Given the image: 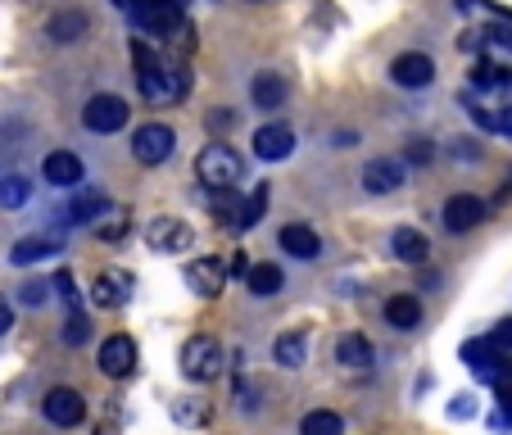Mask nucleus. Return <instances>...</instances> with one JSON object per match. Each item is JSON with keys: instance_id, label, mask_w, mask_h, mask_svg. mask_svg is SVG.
<instances>
[{"instance_id": "nucleus-40", "label": "nucleus", "mask_w": 512, "mask_h": 435, "mask_svg": "<svg viewBox=\"0 0 512 435\" xmlns=\"http://www.w3.org/2000/svg\"><path fill=\"white\" fill-rule=\"evenodd\" d=\"M236 123V114H232V109H223V114H209V127H213V132H218V127H223V132H227V127H232Z\"/></svg>"}, {"instance_id": "nucleus-1", "label": "nucleus", "mask_w": 512, "mask_h": 435, "mask_svg": "<svg viewBox=\"0 0 512 435\" xmlns=\"http://www.w3.org/2000/svg\"><path fill=\"white\" fill-rule=\"evenodd\" d=\"M132 59H136V87H141L145 100H155V105H173V100H182L186 91H191V73H186L182 64L159 59L145 41H132Z\"/></svg>"}, {"instance_id": "nucleus-36", "label": "nucleus", "mask_w": 512, "mask_h": 435, "mask_svg": "<svg viewBox=\"0 0 512 435\" xmlns=\"http://www.w3.org/2000/svg\"><path fill=\"white\" fill-rule=\"evenodd\" d=\"M490 340H494V349H499V354H503V349H512V322H499Z\"/></svg>"}, {"instance_id": "nucleus-2", "label": "nucleus", "mask_w": 512, "mask_h": 435, "mask_svg": "<svg viewBox=\"0 0 512 435\" xmlns=\"http://www.w3.org/2000/svg\"><path fill=\"white\" fill-rule=\"evenodd\" d=\"M132 19L141 23L150 37L173 41V46L191 50V28H186V0H132L127 5Z\"/></svg>"}, {"instance_id": "nucleus-26", "label": "nucleus", "mask_w": 512, "mask_h": 435, "mask_svg": "<svg viewBox=\"0 0 512 435\" xmlns=\"http://www.w3.org/2000/svg\"><path fill=\"white\" fill-rule=\"evenodd\" d=\"M241 195H236V186H223V191H209V209H213V218L223 227H232L236 232V218H241Z\"/></svg>"}, {"instance_id": "nucleus-25", "label": "nucleus", "mask_w": 512, "mask_h": 435, "mask_svg": "<svg viewBox=\"0 0 512 435\" xmlns=\"http://www.w3.org/2000/svg\"><path fill=\"white\" fill-rule=\"evenodd\" d=\"M87 32H91V19L82 10H64V14L50 19V37L55 41H82Z\"/></svg>"}, {"instance_id": "nucleus-20", "label": "nucleus", "mask_w": 512, "mask_h": 435, "mask_svg": "<svg viewBox=\"0 0 512 435\" xmlns=\"http://www.w3.org/2000/svg\"><path fill=\"white\" fill-rule=\"evenodd\" d=\"M109 213V195L105 191H91V186H78V195H73V204H68V223H96V218H105Z\"/></svg>"}, {"instance_id": "nucleus-32", "label": "nucleus", "mask_w": 512, "mask_h": 435, "mask_svg": "<svg viewBox=\"0 0 512 435\" xmlns=\"http://www.w3.org/2000/svg\"><path fill=\"white\" fill-rule=\"evenodd\" d=\"M50 286L59 290V300H64L68 309L78 313V290H73V272H68V268H59V272H55V281H50Z\"/></svg>"}, {"instance_id": "nucleus-33", "label": "nucleus", "mask_w": 512, "mask_h": 435, "mask_svg": "<svg viewBox=\"0 0 512 435\" xmlns=\"http://www.w3.org/2000/svg\"><path fill=\"white\" fill-rule=\"evenodd\" d=\"M87 336H91V322L82 318V313H73V318L64 322V345H82Z\"/></svg>"}, {"instance_id": "nucleus-16", "label": "nucleus", "mask_w": 512, "mask_h": 435, "mask_svg": "<svg viewBox=\"0 0 512 435\" xmlns=\"http://www.w3.org/2000/svg\"><path fill=\"white\" fill-rule=\"evenodd\" d=\"M390 78L399 82V87H431V78H435V64H431V55H399L395 64H390Z\"/></svg>"}, {"instance_id": "nucleus-43", "label": "nucleus", "mask_w": 512, "mask_h": 435, "mask_svg": "<svg viewBox=\"0 0 512 435\" xmlns=\"http://www.w3.org/2000/svg\"><path fill=\"white\" fill-rule=\"evenodd\" d=\"M458 5H463V10H467V5H472V0H458Z\"/></svg>"}, {"instance_id": "nucleus-11", "label": "nucleus", "mask_w": 512, "mask_h": 435, "mask_svg": "<svg viewBox=\"0 0 512 435\" xmlns=\"http://www.w3.org/2000/svg\"><path fill=\"white\" fill-rule=\"evenodd\" d=\"M100 372L114 381L132 377L136 372V340L132 336H109L105 345H100Z\"/></svg>"}, {"instance_id": "nucleus-6", "label": "nucleus", "mask_w": 512, "mask_h": 435, "mask_svg": "<svg viewBox=\"0 0 512 435\" xmlns=\"http://www.w3.org/2000/svg\"><path fill=\"white\" fill-rule=\"evenodd\" d=\"M127 118H132V109H127L123 96H91L87 109H82V123L91 127L96 136H114L118 127H127Z\"/></svg>"}, {"instance_id": "nucleus-17", "label": "nucleus", "mask_w": 512, "mask_h": 435, "mask_svg": "<svg viewBox=\"0 0 512 435\" xmlns=\"http://www.w3.org/2000/svg\"><path fill=\"white\" fill-rule=\"evenodd\" d=\"M82 177H87V168H82V159L73 155V150H50L46 155V182L50 186H82Z\"/></svg>"}, {"instance_id": "nucleus-38", "label": "nucleus", "mask_w": 512, "mask_h": 435, "mask_svg": "<svg viewBox=\"0 0 512 435\" xmlns=\"http://www.w3.org/2000/svg\"><path fill=\"white\" fill-rule=\"evenodd\" d=\"M100 236H105V241H123V236H127V218H118V223H105V227H100Z\"/></svg>"}, {"instance_id": "nucleus-3", "label": "nucleus", "mask_w": 512, "mask_h": 435, "mask_svg": "<svg viewBox=\"0 0 512 435\" xmlns=\"http://www.w3.org/2000/svg\"><path fill=\"white\" fill-rule=\"evenodd\" d=\"M241 173H245L241 155H236L232 145H223V141L204 145L200 159H195V177H200V182L209 186V191H223V186H236V182H241Z\"/></svg>"}, {"instance_id": "nucleus-30", "label": "nucleus", "mask_w": 512, "mask_h": 435, "mask_svg": "<svg viewBox=\"0 0 512 435\" xmlns=\"http://www.w3.org/2000/svg\"><path fill=\"white\" fill-rule=\"evenodd\" d=\"M32 195V182L23 173H10V177H0V209H23Z\"/></svg>"}, {"instance_id": "nucleus-31", "label": "nucleus", "mask_w": 512, "mask_h": 435, "mask_svg": "<svg viewBox=\"0 0 512 435\" xmlns=\"http://www.w3.org/2000/svg\"><path fill=\"white\" fill-rule=\"evenodd\" d=\"M263 209H268V186L259 182V191H254V195H245V204H241V218H236V232H250V227L263 218Z\"/></svg>"}, {"instance_id": "nucleus-39", "label": "nucleus", "mask_w": 512, "mask_h": 435, "mask_svg": "<svg viewBox=\"0 0 512 435\" xmlns=\"http://www.w3.org/2000/svg\"><path fill=\"white\" fill-rule=\"evenodd\" d=\"M10 327H14V309L5 304V295H0V336H10Z\"/></svg>"}, {"instance_id": "nucleus-22", "label": "nucleus", "mask_w": 512, "mask_h": 435, "mask_svg": "<svg viewBox=\"0 0 512 435\" xmlns=\"http://www.w3.org/2000/svg\"><path fill=\"white\" fill-rule=\"evenodd\" d=\"M250 96H254V105L259 109H281L286 105V96H290V87H286L281 73H259V78L250 82Z\"/></svg>"}, {"instance_id": "nucleus-4", "label": "nucleus", "mask_w": 512, "mask_h": 435, "mask_svg": "<svg viewBox=\"0 0 512 435\" xmlns=\"http://www.w3.org/2000/svg\"><path fill=\"white\" fill-rule=\"evenodd\" d=\"M182 377L218 381L223 377V345H218L213 336H191L182 345Z\"/></svg>"}, {"instance_id": "nucleus-21", "label": "nucleus", "mask_w": 512, "mask_h": 435, "mask_svg": "<svg viewBox=\"0 0 512 435\" xmlns=\"http://www.w3.org/2000/svg\"><path fill=\"white\" fill-rule=\"evenodd\" d=\"M336 358L345 363V368H372V358H377V345H372L368 336H358V331H349V336H340L336 345Z\"/></svg>"}, {"instance_id": "nucleus-41", "label": "nucleus", "mask_w": 512, "mask_h": 435, "mask_svg": "<svg viewBox=\"0 0 512 435\" xmlns=\"http://www.w3.org/2000/svg\"><path fill=\"white\" fill-rule=\"evenodd\" d=\"M413 164H431V141H413Z\"/></svg>"}, {"instance_id": "nucleus-28", "label": "nucleus", "mask_w": 512, "mask_h": 435, "mask_svg": "<svg viewBox=\"0 0 512 435\" xmlns=\"http://www.w3.org/2000/svg\"><path fill=\"white\" fill-rule=\"evenodd\" d=\"M300 435H345V417L331 413V408H313L300 422Z\"/></svg>"}, {"instance_id": "nucleus-34", "label": "nucleus", "mask_w": 512, "mask_h": 435, "mask_svg": "<svg viewBox=\"0 0 512 435\" xmlns=\"http://www.w3.org/2000/svg\"><path fill=\"white\" fill-rule=\"evenodd\" d=\"M173 417L177 422H186V426H204L209 422V408L204 404H173Z\"/></svg>"}, {"instance_id": "nucleus-29", "label": "nucleus", "mask_w": 512, "mask_h": 435, "mask_svg": "<svg viewBox=\"0 0 512 435\" xmlns=\"http://www.w3.org/2000/svg\"><path fill=\"white\" fill-rule=\"evenodd\" d=\"M272 358H277L281 368H304V358H309V340L304 336H277Z\"/></svg>"}, {"instance_id": "nucleus-27", "label": "nucleus", "mask_w": 512, "mask_h": 435, "mask_svg": "<svg viewBox=\"0 0 512 435\" xmlns=\"http://www.w3.org/2000/svg\"><path fill=\"white\" fill-rule=\"evenodd\" d=\"M472 82L481 91H503V87H512V68L499 64V59H481V64L472 68Z\"/></svg>"}, {"instance_id": "nucleus-37", "label": "nucleus", "mask_w": 512, "mask_h": 435, "mask_svg": "<svg viewBox=\"0 0 512 435\" xmlns=\"http://www.w3.org/2000/svg\"><path fill=\"white\" fill-rule=\"evenodd\" d=\"M476 413V404H472V395H458L454 404H449V417H472Z\"/></svg>"}, {"instance_id": "nucleus-13", "label": "nucleus", "mask_w": 512, "mask_h": 435, "mask_svg": "<svg viewBox=\"0 0 512 435\" xmlns=\"http://www.w3.org/2000/svg\"><path fill=\"white\" fill-rule=\"evenodd\" d=\"M59 250H64V236H59V232H37V236H23V241H14L10 259L19 263V268H32V263L50 259V254H59Z\"/></svg>"}, {"instance_id": "nucleus-8", "label": "nucleus", "mask_w": 512, "mask_h": 435, "mask_svg": "<svg viewBox=\"0 0 512 435\" xmlns=\"http://www.w3.org/2000/svg\"><path fill=\"white\" fill-rule=\"evenodd\" d=\"M132 286H136V277L127 268H105L91 281V304H100V309H123V304L132 300Z\"/></svg>"}, {"instance_id": "nucleus-42", "label": "nucleus", "mask_w": 512, "mask_h": 435, "mask_svg": "<svg viewBox=\"0 0 512 435\" xmlns=\"http://www.w3.org/2000/svg\"><path fill=\"white\" fill-rule=\"evenodd\" d=\"M494 123H499V132H508V136H512V105H508V109H499V114H494Z\"/></svg>"}, {"instance_id": "nucleus-18", "label": "nucleus", "mask_w": 512, "mask_h": 435, "mask_svg": "<svg viewBox=\"0 0 512 435\" xmlns=\"http://www.w3.org/2000/svg\"><path fill=\"white\" fill-rule=\"evenodd\" d=\"M281 250L295 254L300 263H313L322 254V241H318V232H313V227L290 223V227H281Z\"/></svg>"}, {"instance_id": "nucleus-9", "label": "nucleus", "mask_w": 512, "mask_h": 435, "mask_svg": "<svg viewBox=\"0 0 512 435\" xmlns=\"http://www.w3.org/2000/svg\"><path fill=\"white\" fill-rule=\"evenodd\" d=\"M41 413H46L55 426H78L82 417H87V399H82L73 386H55L46 399H41Z\"/></svg>"}, {"instance_id": "nucleus-35", "label": "nucleus", "mask_w": 512, "mask_h": 435, "mask_svg": "<svg viewBox=\"0 0 512 435\" xmlns=\"http://www.w3.org/2000/svg\"><path fill=\"white\" fill-rule=\"evenodd\" d=\"M50 300V286H41V281H28V286H19V304H28V309H37V304Z\"/></svg>"}, {"instance_id": "nucleus-7", "label": "nucleus", "mask_w": 512, "mask_h": 435, "mask_svg": "<svg viewBox=\"0 0 512 435\" xmlns=\"http://www.w3.org/2000/svg\"><path fill=\"white\" fill-rule=\"evenodd\" d=\"M195 232L186 227V218H150V227H145V245L155 254H182L191 250Z\"/></svg>"}, {"instance_id": "nucleus-19", "label": "nucleus", "mask_w": 512, "mask_h": 435, "mask_svg": "<svg viewBox=\"0 0 512 435\" xmlns=\"http://www.w3.org/2000/svg\"><path fill=\"white\" fill-rule=\"evenodd\" d=\"M390 250H395L399 263H408V268H422L426 254H431V241H426L417 227H399V232L390 236Z\"/></svg>"}, {"instance_id": "nucleus-14", "label": "nucleus", "mask_w": 512, "mask_h": 435, "mask_svg": "<svg viewBox=\"0 0 512 435\" xmlns=\"http://www.w3.org/2000/svg\"><path fill=\"white\" fill-rule=\"evenodd\" d=\"M404 177H408L404 159H372V164L363 168V186H368L372 195H390V191H399V186H404Z\"/></svg>"}, {"instance_id": "nucleus-24", "label": "nucleus", "mask_w": 512, "mask_h": 435, "mask_svg": "<svg viewBox=\"0 0 512 435\" xmlns=\"http://www.w3.org/2000/svg\"><path fill=\"white\" fill-rule=\"evenodd\" d=\"M386 322L395 331H413L422 322V304L413 295H395V300H386Z\"/></svg>"}, {"instance_id": "nucleus-23", "label": "nucleus", "mask_w": 512, "mask_h": 435, "mask_svg": "<svg viewBox=\"0 0 512 435\" xmlns=\"http://www.w3.org/2000/svg\"><path fill=\"white\" fill-rule=\"evenodd\" d=\"M245 281H250V290L259 295V300H272V295L286 286V272H281L277 263H254V268L245 272Z\"/></svg>"}, {"instance_id": "nucleus-15", "label": "nucleus", "mask_w": 512, "mask_h": 435, "mask_svg": "<svg viewBox=\"0 0 512 435\" xmlns=\"http://www.w3.org/2000/svg\"><path fill=\"white\" fill-rule=\"evenodd\" d=\"M440 218H445L449 232H472L476 223H485V200H476V195H449Z\"/></svg>"}, {"instance_id": "nucleus-12", "label": "nucleus", "mask_w": 512, "mask_h": 435, "mask_svg": "<svg viewBox=\"0 0 512 435\" xmlns=\"http://www.w3.org/2000/svg\"><path fill=\"white\" fill-rule=\"evenodd\" d=\"M290 150H295V132H290L286 123H263L259 132H254V155L268 159V164L286 159Z\"/></svg>"}, {"instance_id": "nucleus-10", "label": "nucleus", "mask_w": 512, "mask_h": 435, "mask_svg": "<svg viewBox=\"0 0 512 435\" xmlns=\"http://www.w3.org/2000/svg\"><path fill=\"white\" fill-rule=\"evenodd\" d=\"M186 281H191L195 295L213 300V295H223V286H227V263L213 259V254H204V259H191V263H186Z\"/></svg>"}, {"instance_id": "nucleus-5", "label": "nucleus", "mask_w": 512, "mask_h": 435, "mask_svg": "<svg viewBox=\"0 0 512 435\" xmlns=\"http://www.w3.org/2000/svg\"><path fill=\"white\" fill-rule=\"evenodd\" d=\"M173 145H177V136L168 123H145V127H136V136H132V155H136V164L159 168L173 155Z\"/></svg>"}]
</instances>
